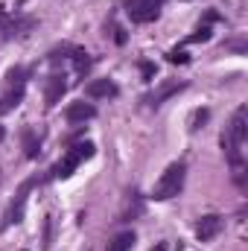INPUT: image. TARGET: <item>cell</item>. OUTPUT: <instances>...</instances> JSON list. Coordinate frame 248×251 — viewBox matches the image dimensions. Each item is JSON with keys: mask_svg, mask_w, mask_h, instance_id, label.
<instances>
[{"mask_svg": "<svg viewBox=\"0 0 248 251\" xmlns=\"http://www.w3.org/2000/svg\"><path fill=\"white\" fill-rule=\"evenodd\" d=\"M155 73H158L155 62H140V76H143V82H152V79H155Z\"/></svg>", "mask_w": 248, "mask_h": 251, "instance_id": "cell-20", "label": "cell"}, {"mask_svg": "<svg viewBox=\"0 0 248 251\" xmlns=\"http://www.w3.org/2000/svg\"><path fill=\"white\" fill-rule=\"evenodd\" d=\"M225 228V219L219 213H207L196 222V240L198 243H210L213 237H219V231Z\"/></svg>", "mask_w": 248, "mask_h": 251, "instance_id": "cell-8", "label": "cell"}, {"mask_svg": "<svg viewBox=\"0 0 248 251\" xmlns=\"http://www.w3.org/2000/svg\"><path fill=\"white\" fill-rule=\"evenodd\" d=\"M29 73H32V70H26V67H12V70L6 73V82H9V85H26Z\"/></svg>", "mask_w": 248, "mask_h": 251, "instance_id": "cell-19", "label": "cell"}, {"mask_svg": "<svg viewBox=\"0 0 248 251\" xmlns=\"http://www.w3.org/2000/svg\"><path fill=\"white\" fill-rule=\"evenodd\" d=\"M0 26H3V38H21V35H26V32L35 26V18H29V15H15L12 21H3Z\"/></svg>", "mask_w": 248, "mask_h": 251, "instance_id": "cell-11", "label": "cell"}, {"mask_svg": "<svg viewBox=\"0 0 248 251\" xmlns=\"http://www.w3.org/2000/svg\"><path fill=\"white\" fill-rule=\"evenodd\" d=\"M181 91H187V82H167V85H161L155 94H149V97H143V102L149 105V108H161L167 100H173V97H178Z\"/></svg>", "mask_w": 248, "mask_h": 251, "instance_id": "cell-9", "label": "cell"}, {"mask_svg": "<svg viewBox=\"0 0 248 251\" xmlns=\"http://www.w3.org/2000/svg\"><path fill=\"white\" fill-rule=\"evenodd\" d=\"M184 176H187V164L184 161H173V164L164 170V176L155 181L152 199H155V201H170V199H175V196L184 190Z\"/></svg>", "mask_w": 248, "mask_h": 251, "instance_id": "cell-3", "label": "cell"}, {"mask_svg": "<svg viewBox=\"0 0 248 251\" xmlns=\"http://www.w3.org/2000/svg\"><path fill=\"white\" fill-rule=\"evenodd\" d=\"M94 152H97V146L91 143V140H85V143H73L67 152H64V158L59 164H53V170L44 176V181H50V178H70L88 158H94Z\"/></svg>", "mask_w": 248, "mask_h": 251, "instance_id": "cell-2", "label": "cell"}, {"mask_svg": "<svg viewBox=\"0 0 248 251\" xmlns=\"http://www.w3.org/2000/svg\"><path fill=\"white\" fill-rule=\"evenodd\" d=\"M167 62H173V64H187V62H190V56H187L184 50H170V53H167Z\"/></svg>", "mask_w": 248, "mask_h": 251, "instance_id": "cell-21", "label": "cell"}, {"mask_svg": "<svg viewBox=\"0 0 248 251\" xmlns=\"http://www.w3.org/2000/svg\"><path fill=\"white\" fill-rule=\"evenodd\" d=\"M164 0H125V15L131 18V24H152L161 15Z\"/></svg>", "mask_w": 248, "mask_h": 251, "instance_id": "cell-6", "label": "cell"}, {"mask_svg": "<svg viewBox=\"0 0 248 251\" xmlns=\"http://www.w3.org/2000/svg\"><path fill=\"white\" fill-rule=\"evenodd\" d=\"M143 210V204H140V199H137V193H131V199L125 201V207H123V213H120V222H131L137 213Z\"/></svg>", "mask_w": 248, "mask_h": 251, "instance_id": "cell-16", "label": "cell"}, {"mask_svg": "<svg viewBox=\"0 0 248 251\" xmlns=\"http://www.w3.org/2000/svg\"><path fill=\"white\" fill-rule=\"evenodd\" d=\"M0 181H3V173H0Z\"/></svg>", "mask_w": 248, "mask_h": 251, "instance_id": "cell-25", "label": "cell"}, {"mask_svg": "<svg viewBox=\"0 0 248 251\" xmlns=\"http://www.w3.org/2000/svg\"><path fill=\"white\" fill-rule=\"evenodd\" d=\"M3 21H6V12H3V9H0V24H3Z\"/></svg>", "mask_w": 248, "mask_h": 251, "instance_id": "cell-24", "label": "cell"}, {"mask_svg": "<svg viewBox=\"0 0 248 251\" xmlns=\"http://www.w3.org/2000/svg\"><path fill=\"white\" fill-rule=\"evenodd\" d=\"M24 94H26V85H9V91L0 97V114L15 111V108L24 102Z\"/></svg>", "mask_w": 248, "mask_h": 251, "instance_id": "cell-13", "label": "cell"}, {"mask_svg": "<svg viewBox=\"0 0 248 251\" xmlns=\"http://www.w3.org/2000/svg\"><path fill=\"white\" fill-rule=\"evenodd\" d=\"M21 146H24V155L29 158V161H35L38 155H41V137L35 134V128H24L21 131Z\"/></svg>", "mask_w": 248, "mask_h": 251, "instance_id": "cell-14", "label": "cell"}, {"mask_svg": "<svg viewBox=\"0 0 248 251\" xmlns=\"http://www.w3.org/2000/svg\"><path fill=\"white\" fill-rule=\"evenodd\" d=\"M131 249H134V231H120V234L108 243L105 251H131Z\"/></svg>", "mask_w": 248, "mask_h": 251, "instance_id": "cell-15", "label": "cell"}, {"mask_svg": "<svg viewBox=\"0 0 248 251\" xmlns=\"http://www.w3.org/2000/svg\"><path fill=\"white\" fill-rule=\"evenodd\" d=\"M246 137H248V108L240 105L234 111L231 123L225 126L222 137H219L222 152H225V158H228V164H231L234 178H237L240 187H243V173H246V161H243V143H246Z\"/></svg>", "mask_w": 248, "mask_h": 251, "instance_id": "cell-1", "label": "cell"}, {"mask_svg": "<svg viewBox=\"0 0 248 251\" xmlns=\"http://www.w3.org/2000/svg\"><path fill=\"white\" fill-rule=\"evenodd\" d=\"M38 184H44V178H26L21 190L15 193V199H12V204L6 207V213H3V222H0V231H6V228H12V225H18L21 219H24V210H26V199H29V190L38 187Z\"/></svg>", "mask_w": 248, "mask_h": 251, "instance_id": "cell-4", "label": "cell"}, {"mask_svg": "<svg viewBox=\"0 0 248 251\" xmlns=\"http://www.w3.org/2000/svg\"><path fill=\"white\" fill-rule=\"evenodd\" d=\"M207 120H210V108H196V111L190 114V131H198Z\"/></svg>", "mask_w": 248, "mask_h": 251, "instance_id": "cell-17", "label": "cell"}, {"mask_svg": "<svg viewBox=\"0 0 248 251\" xmlns=\"http://www.w3.org/2000/svg\"><path fill=\"white\" fill-rule=\"evenodd\" d=\"M210 35H213L210 24H198V29L187 38V44H204V41H210Z\"/></svg>", "mask_w": 248, "mask_h": 251, "instance_id": "cell-18", "label": "cell"}, {"mask_svg": "<svg viewBox=\"0 0 248 251\" xmlns=\"http://www.w3.org/2000/svg\"><path fill=\"white\" fill-rule=\"evenodd\" d=\"M47 59H50L53 64H59L62 59L73 62V67H76V76H79V79H85V76H88V70H91V64H94V59H91L82 47H76V44H62V47H53V50L47 53Z\"/></svg>", "mask_w": 248, "mask_h": 251, "instance_id": "cell-5", "label": "cell"}, {"mask_svg": "<svg viewBox=\"0 0 248 251\" xmlns=\"http://www.w3.org/2000/svg\"><path fill=\"white\" fill-rule=\"evenodd\" d=\"M64 117H67V123H88V120H94L97 117V105H91V102H70L67 105V111H64Z\"/></svg>", "mask_w": 248, "mask_h": 251, "instance_id": "cell-12", "label": "cell"}, {"mask_svg": "<svg viewBox=\"0 0 248 251\" xmlns=\"http://www.w3.org/2000/svg\"><path fill=\"white\" fill-rule=\"evenodd\" d=\"M111 35H114V41H117L120 47L125 44V29H123V26H117V24H111Z\"/></svg>", "mask_w": 248, "mask_h": 251, "instance_id": "cell-22", "label": "cell"}, {"mask_svg": "<svg viewBox=\"0 0 248 251\" xmlns=\"http://www.w3.org/2000/svg\"><path fill=\"white\" fill-rule=\"evenodd\" d=\"M67 85H70V82H67V73H64V70L62 73L56 70V73L47 76V85H44V105H47V108H53L56 102H62V97L67 94Z\"/></svg>", "mask_w": 248, "mask_h": 251, "instance_id": "cell-7", "label": "cell"}, {"mask_svg": "<svg viewBox=\"0 0 248 251\" xmlns=\"http://www.w3.org/2000/svg\"><path fill=\"white\" fill-rule=\"evenodd\" d=\"M85 94H88V100H114L120 94V88L114 79H94L85 85Z\"/></svg>", "mask_w": 248, "mask_h": 251, "instance_id": "cell-10", "label": "cell"}, {"mask_svg": "<svg viewBox=\"0 0 248 251\" xmlns=\"http://www.w3.org/2000/svg\"><path fill=\"white\" fill-rule=\"evenodd\" d=\"M6 140V126H0V143Z\"/></svg>", "mask_w": 248, "mask_h": 251, "instance_id": "cell-23", "label": "cell"}]
</instances>
